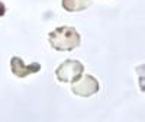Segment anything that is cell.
Returning a JSON list of instances; mask_svg holds the SVG:
<instances>
[{"label": "cell", "instance_id": "5b68a950", "mask_svg": "<svg viewBox=\"0 0 145 122\" xmlns=\"http://www.w3.org/2000/svg\"><path fill=\"white\" fill-rule=\"evenodd\" d=\"M91 3H93V0H63L61 2L63 9L67 12H71V13L86 10Z\"/></svg>", "mask_w": 145, "mask_h": 122}, {"label": "cell", "instance_id": "6da1fadb", "mask_svg": "<svg viewBox=\"0 0 145 122\" xmlns=\"http://www.w3.org/2000/svg\"><path fill=\"white\" fill-rule=\"evenodd\" d=\"M48 42L55 51H72L80 45L81 38L72 26H59L50 32Z\"/></svg>", "mask_w": 145, "mask_h": 122}, {"label": "cell", "instance_id": "277c9868", "mask_svg": "<svg viewBox=\"0 0 145 122\" xmlns=\"http://www.w3.org/2000/svg\"><path fill=\"white\" fill-rule=\"evenodd\" d=\"M10 70L16 77H26L29 74H35V73L41 71V64L39 63H31V64H25L23 60L19 57H12L10 60Z\"/></svg>", "mask_w": 145, "mask_h": 122}, {"label": "cell", "instance_id": "7a4b0ae2", "mask_svg": "<svg viewBox=\"0 0 145 122\" xmlns=\"http://www.w3.org/2000/svg\"><path fill=\"white\" fill-rule=\"evenodd\" d=\"M83 73H84V66L78 60H65L64 63H61L57 67L55 76L58 81L61 83H74L83 76Z\"/></svg>", "mask_w": 145, "mask_h": 122}, {"label": "cell", "instance_id": "3957f363", "mask_svg": "<svg viewBox=\"0 0 145 122\" xmlns=\"http://www.w3.org/2000/svg\"><path fill=\"white\" fill-rule=\"evenodd\" d=\"M100 86L96 77L91 74H84L74 83H71V92L80 97H90L99 92Z\"/></svg>", "mask_w": 145, "mask_h": 122}, {"label": "cell", "instance_id": "8992f818", "mask_svg": "<svg viewBox=\"0 0 145 122\" xmlns=\"http://www.w3.org/2000/svg\"><path fill=\"white\" fill-rule=\"evenodd\" d=\"M5 13H6V6H5V3L0 2V18L5 16Z\"/></svg>", "mask_w": 145, "mask_h": 122}]
</instances>
